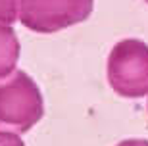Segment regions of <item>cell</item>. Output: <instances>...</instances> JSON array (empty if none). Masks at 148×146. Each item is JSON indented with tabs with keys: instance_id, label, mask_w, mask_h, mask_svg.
I'll list each match as a JSON object with an SVG mask.
<instances>
[{
	"instance_id": "6da1fadb",
	"label": "cell",
	"mask_w": 148,
	"mask_h": 146,
	"mask_svg": "<svg viewBox=\"0 0 148 146\" xmlns=\"http://www.w3.org/2000/svg\"><path fill=\"white\" fill-rule=\"evenodd\" d=\"M44 115L42 94L25 71L0 81V133H27Z\"/></svg>"
},
{
	"instance_id": "7a4b0ae2",
	"label": "cell",
	"mask_w": 148,
	"mask_h": 146,
	"mask_svg": "<svg viewBox=\"0 0 148 146\" xmlns=\"http://www.w3.org/2000/svg\"><path fill=\"white\" fill-rule=\"evenodd\" d=\"M108 81L121 96L137 98L148 92V46L129 38L114 46L108 58Z\"/></svg>"
},
{
	"instance_id": "3957f363",
	"label": "cell",
	"mask_w": 148,
	"mask_h": 146,
	"mask_svg": "<svg viewBox=\"0 0 148 146\" xmlns=\"http://www.w3.org/2000/svg\"><path fill=\"white\" fill-rule=\"evenodd\" d=\"M90 12L92 0H19V21L40 35L85 21Z\"/></svg>"
},
{
	"instance_id": "277c9868",
	"label": "cell",
	"mask_w": 148,
	"mask_h": 146,
	"mask_svg": "<svg viewBox=\"0 0 148 146\" xmlns=\"http://www.w3.org/2000/svg\"><path fill=\"white\" fill-rule=\"evenodd\" d=\"M19 60V40L12 25H0V79L12 75Z\"/></svg>"
},
{
	"instance_id": "5b68a950",
	"label": "cell",
	"mask_w": 148,
	"mask_h": 146,
	"mask_svg": "<svg viewBox=\"0 0 148 146\" xmlns=\"http://www.w3.org/2000/svg\"><path fill=\"white\" fill-rule=\"evenodd\" d=\"M19 17V0H0V25H12Z\"/></svg>"
},
{
	"instance_id": "8992f818",
	"label": "cell",
	"mask_w": 148,
	"mask_h": 146,
	"mask_svg": "<svg viewBox=\"0 0 148 146\" xmlns=\"http://www.w3.org/2000/svg\"><path fill=\"white\" fill-rule=\"evenodd\" d=\"M0 146H25L16 133H0Z\"/></svg>"
},
{
	"instance_id": "52a82bcc",
	"label": "cell",
	"mask_w": 148,
	"mask_h": 146,
	"mask_svg": "<svg viewBox=\"0 0 148 146\" xmlns=\"http://www.w3.org/2000/svg\"><path fill=\"white\" fill-rule=\"evenodd\" d=\"M119 146H148L146 141H123Z\"/></svg>"
},
{
	"instance_id": "ba28073f",
	"label": "cell",
	"mask_w": 148,
	"mask_h": 146,
	"mask_svg": "<svg viewBox=\"0 0 148 146\" xmlns=\"http://www.w3.org/2000/svg\"><path fill=\"white\" fill-rule=\"evenodd\" d=\"M146 2H148V0H146Z\"/></svg>"
}]
</instances>
